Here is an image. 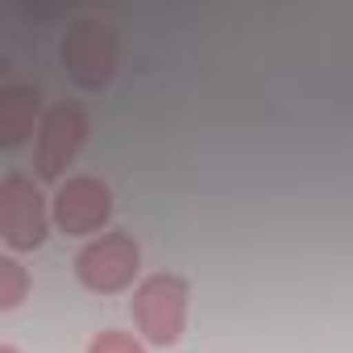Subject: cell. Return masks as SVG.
Instances as JSON below:
<instances>
[{"mask_svg": "<svg viewBox=\"0 0 353 353\" xmlns=\"http://www.w3.org/2000/svg\"><path fill=\"white\" fill-rule=\"evenodd\" d=\"M133 324L150 345H174L188 324V283L179 274H150L133 291Z\"/></svg>", "mask_w": 353, "mask_h": 353, "instance_id": "1", "label": "cell"}, {"mask_svg": "<svg viewBox=\"0 0 353 353\" xmlns=\"http://www.w3.org/2000/svg\"><path fill=\"white\" fill-rule=\"evenodd\" d=\"M83 137H88V112L79 104H54L42 117V129H38V150H34L38 179L54 183L75 162V154L83 150Z\"/></svg>", "mask_w": 353, "mask_h": 353, "instance_id": "5", "label": "cell"}, {"mask_svg": "<svg viewBox=\"0 0 353 353\" xmlns=\"http://www.w3.org/2000/svg\"><path fill=\"white\" fill-rule=\"evenodd\" d=\"M50 212L42 192L26 174H5L0 179V237L9 250H38L46 241Z\"/></svg>", "mask_w": 353, "mask_h": 353, "instance_id": "3", "label": "cell"}, {"mask_svg": "<svg viewBox=\"0 0 353 353\" xmlns=\"http://www.w3.org/2000/svg\"><path fill=\"white\" fill-rule=\"evenodd\" d=\"M137 266H141V250L129 233H104L96 241H88L75 258V274L88 291H100V295H117L125 291L133 279H137Z\"/></svg>", "mask_w": 353, "mask_h": 353, "instance_id": "2", "label": "cell"}, {"mask_svg": "<svg viewBox=\"0 0 353 353\" xmlns=\"http://www.w3.org/2000/svg\"><path fill=\"white\" fill-rule=\"evenodd\" d=\"M54 225L71 237H88V233H100L112 216V192L92 179V174H75V179L59 183L54 192Z\"/></svg>", "mask_w": 353, "mask_h": 353, "instance_id": "6", "label": "cell"}, {"mask_svg": "<svg viewBox=\"0 0 353 353\" xmlns=\"http://www.w3.org/2000/svg\"><path fill=\"white\" fill-rule=\"evenodd\" d=\"M88 353H145L141 349V341H133L129 332H117V328H104L92 345H88Z\"/></svg>", "mask_w": 353, "mask_h": 353, "instance_id": "9", "label": "cell"}, {"mask_svg": "<svg viewBox=\"0 0 353 353\" xmlns=\"http://www.w3.org/2000/svg\"><path fill=\"white\" fill-rule=\"evenodd\" d=\"M0 353H21V349L17 345H0Z\"/></svg>", "mask_w": 353, "mask_h": 353, "instance_id": "10", "label": "cell"}, {"mask_svg": "<svg viewBox=\"0 0 353 353\" xmlns=\"http://www.w3.org/2000/svg\"><path fill=\"white\" fill-rule=\"evenodd\" d=\"M63 67L79 88H108L117 75V34L104 21H75L63 38Z\"/></svg>", "mask_w": 353, "mask_h": 353, "instance_id": "4", "label": "cell"}, {"mask_svg": "<svg viewBox=\"0 0 353 353\" xmlns=\"http://www.w3.org/2000/svg\"><path fill=\"white\" fill-rule=\"evenodd\" d=\"M30 291V274L21 262L13 258H0V312H13Z\"/></svg>", "mask_w": 353, "mask_h": 353, "instance_id": "8", "label": "cell"}, {"mask_svg": "<svg viewBox=\"0 0 353 353\" xmlns=\"http://www.w3.org/2000/svg\"><path fill=\"white\" fill-rule=\"evenodd\" d=\"M38 104H42L38 88H26V83H13L0 92V145L5 150H17L34 133Z\"/></svg>", "mask_w": 353, "mask_h": 353, "instance_id": "7", "label": "cell"}]
</instances>
